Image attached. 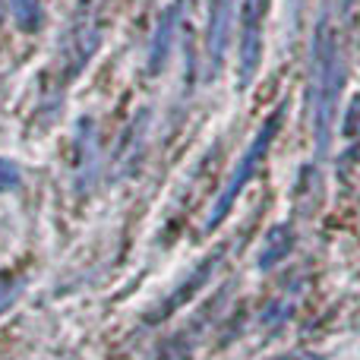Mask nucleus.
<instances>
[{"label": "nucleus", "instance_id": "obj_1", "mask_svg": "<svg viewBox=\"0 0 360 360\" xmlns=\"http://www.w3.org/2000/svg\"><path fill=\"white\" fill-rule=\"evenodd\" d=\"M345 89V67L338 44L329 32L316 38V146L319 152L329 149L332 120L338 111V98Z\"/></svg>", "mask_w": 360, "mask_h": 360}, {"label": "nucleus", "instance_id": "obj_2", "mask_svg": "<svg viewBox=\"0 0 360 360\" xmlns=\"http://www.w3.org/2000/svg\"><path fill=\"white\" fill-rule=\"evenodd\" d=\"M281 117H285V108H278V111H275L272 117H269L266 124L259 127V133H256V136H253V143H250L247 155L240 158V165H237V168H234V174H231L228 186H224L221 199H218V202H215V209H212V215H209V228H215V224L221 221L224 215H228V212H231V205H234V199L240 196V190L250 184V180H253L256 168H259V165H262V158H266V152H269V146H272L275 133H278Z\"/></svg>", "mask_w": 360, "mask_h": 360}, {"label": "nucleus", "instance_id": "obj_6", "mask_svg": "<svg viewBox=\"0 0 360 360\" xmlns=\"http://www.w3.org/2000/svg\"><path fill=\"white\" fill-rule=\"evenodd\" d=\"M19 186V168L6 158H0V193H10Z\"/></svg>", "mask_w": 360, "mask_h": 360}, {"label": "nucleus", "instance_id": "obj_4", "mask_svg": "<svg viewBox=\"0 0 360 360\" xmlns=\"http://www.w3.org/2000/svg\"><path fill=\"white\" fill-rule=\"evenodd\" d=\"M291 243H294L291 228H288V224H275L266 237V250H262V256H259V266L266 269V266H275L278 259H285V256L291 253Z\"/></svg>", "mask_w": 360, "mask_h": 360}, {"label": "nucleus", "instance_id": "obj_3", "mask_svg": "<svg viewBox=\"0 0 360 360\" xmlns=\"http://www.w3.org/2000/svg\"><path fill=\"white\" fill-rule=\"evenodd\" d=\"M269 0H243V29H240V82L247 86L256 76L262 60V19H266Z\"/></svg>", "mask_w": 360, "mask_h": 360}, {"label": "nucleus", "instance_id": "obj_5", "mask_svg": "<svg viewBox=\"0 0 360 360\" xmlns=\"http://www.w3.org/2000/svg\"><path fill=\"white\" fill-rule=\"evenodd\" d=\"M13 16L22 29H35L38 19H41V10H38V0H13Z\"/></svg>", "mask_w": 360, "mask_h": 360}, {"label": "nucleus", "instance_id": "obj_7", "mask_svg": "<svg viewBox=\"0 0 360 360\" xmlns=\"http://www.w3.org/2000/svg\"><path fill=\"white\" fill-rule=\"evenodd\" d=\"M19 291H22V285H19V281H10V285H0V313L10 310V307L16 304Z\"/></svg>", "mask_w": 360, "mask_h": 360}]
</instances>
